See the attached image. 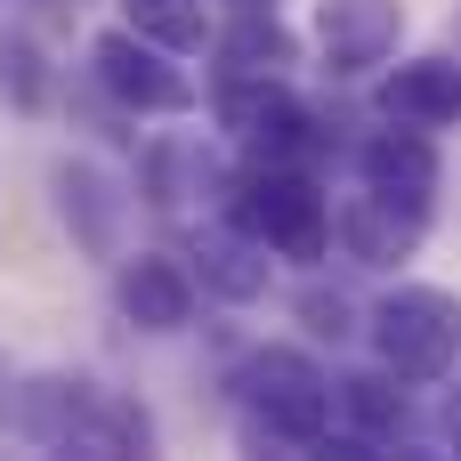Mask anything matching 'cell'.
<instances>
[{
    "label": "cell",
    "mask_w": 461,
    "mask_h": 461,
    "mask_svg": "<svg viewBox=\"0 0 461 461\" xmlns=\"http://www.w3.org/2000/svg\"><path fill=\"white\" fill-rule=\"evenodd\" d=\"M211 105H219V130L251 154V170H308L324 154V130L292 97V81H243V89H219Z\"/></svg>",
    "instance_id": "4"
},
{
    "label": "cell",
    "mask_w": 461,
    "mask_h": 461,
    "mask_svg": "<svg viewBox=\"0 0 461 461\" xmlns=\"http://www.w3.org/2000/svg\"><path fill=\"white\" fill-rule=\"evenodd\" d=\"M405 41V0H316V57L332 81L381 73Z\"/></svg>",
    "instance_id": "7"
},
{
    "label": "cell",
    "mask_w": 461,
    "mask_h": 461,
    "mask_svg": "<svg viewBox=\"0 0 461 461\" xmlns=\"http://www.w3.org/2000/svg\"><path fill=\"white\" fill-rule=\"evenodd\" d=\"M397 461H446V454H397Z\"/></svg>",
    "instance_id": "24"
},
{
    "label": "cell",
    "mask_w": 461,
    "mask_h": 461,
    "mask_svg": "<svg viewBox=\"0 0 461 461\" xmlns=\"http://www.w3.org/2000/svg\"><path fill=\"white\" fill-rule=\"evenodd\" d=\"M97 405H105L97 381H81V373H32V381H16L0 397V429L24 438V446H65Z\"/></svg>",
    "instance_id": "9"
},
{
    "label": "cell",
    "mask_w": 461,
    "mask_h": 461,
    "mask_svg": "<svg viewBox=\"0 0 461 461\" xmlns=\"http://www.w3.org/2000/svg\"><path fill=\"white\" fill-rule=\"evenodd\" d=\"M332 243L357 267H397V259L421 251V219H405V211H389L373 194H348V203H332Z\"/></svg>",
    "instance_id": "12"
},
{
    "label": "cell",
    "mask_w": 461,
    "mask_h": 461,
    "mask_svg": "<svg viewBox=\"0 0 461 461\" xmlns=\"http://www.w3.org/2000/svg\"><path fill=\"white\" fill-rule=\"evenodd\" d=\"M0 97H8L16 113L49 105V65H41V49H32L24 32H8V41H0Z\"/></svg>",
    "instance_id": "18"
},
{
    "label": "cell",
    "mask_w": 461,
    "mask_h": 461,
    "mask_svg": "<svg viewBox=\"0 0 461 461\" xmlns=\"http://www.w3.org/2000/svg\"><path fill=\"white\" fill-rule=\"evenodd\" d=\"M122 32H138V41H146V49H162L170 65H178V57H194V49L211 41V24H203V8H194V0H178V8H130V24H122Z\"/></svg>",
    "instance_id": "17"
},
{
    "label": "cell",
    "mask_w": 461,
    "mask_h": 461,
    "mask_svg": "<svg viewBox=\"0 0 461 461\" xmlns=\"http://www.w3.org/2000/svg\"><path fill=\"white\" fill-rule=\"evenodd\" d=\"M227 8H235V16H276L284 0H227Z\"/></svg>",
    "instance_id": "22"
},
{
    "label": "cell",
    "mask_w": 461,
    "mask_h": 461,
    "mask_svg": "<svg viewBox=\"0 0 461 461\" xmlns=\"http://www.w3.org/2000/svg\"><path fill=\"white\" fill-rule=\"evenodd\" d=\"M49 186H57V219H65V235L89 251V259H122V227H130V194L89 162V154H65L57 170H49Z\"/></svg>",
    "instance_id": "8"
},
{
    "label": "cell",
    "mask_w": 461,
    "mask_h": 461,
    "mask_svg": "<svg viewBox=\"0 0 461 461\" xmlns=\"http://www.w3.org/2000/svg\"><path fill=\"white\" fill-rule=\"evenodd\" d=\"M357 178H365V194L373 203H389V211H405V219H421L429 227V203H438V186H446V162H438V146L421 138V130H373L365 146H357Z\"/></svg>",
    "instance_id": "6"
},
{
    "label": "cell",
    "mask_w": 461,
    "mask_h": 461,
    "mask_svg": "<svg viewBox=\"0 0 461 461\" xmlns=\"http://www.w3.org/2000/svg\"><path fill=\"white\" fill-rule=\"evenodd\" d=\"M332 397L357 413V438H373V446L405 429V389L389 373H348V381H332Z\"/></svg>",
    "instance_id": "16"
},
{
    "label": "cell",
    "mask_w": 461,
    "mask_h": 461,
    "mask_svg": "<svg viewBox=\"0 0 461 461\" xmlns=\"http://www.w3.org/2000/svg\"><path fill=\"white\" fill-rule=\"evenodd\" d=\"M381 113L397 130H461V57L429 49V57H397L381 73Z\"/></svg>",
    "instance_id": "10"
},
{
    "label": "cell",
    "mask_w": 461,
    "mask_h": 461,
    "mask_svg": "<svg viewBox=\"0 0 461 461\" xmlns=\"http://www.w3.org/2000/svg\"><path fill=\"white\" fill-rule=\"evenodd\" d=\"M243 243L276 251V259H324L332 251V194L308 170H243L227 178V219Z\"/></svg>",
    "instance_id": "1"
},
{
    "label": "cell",
    "mask_w": 461,
    "mask_h": 461,
    "mask_svg": "<svg viewBox=\"0 0 461 461\" xmlns=\"http://www.w3.org/2000/svg\"><path fill=\"white\" fill-rule=\"evenodd\" d=\"M235 389H243L251 429H267V438L316 446L332 429V381H324V365L308 348H251L243 373H235Z\"/></svg>",
    "instance_id": "3"
},
{
    "label": "cell",
    "mask_w": 461,
    "mask_h": 461,
    "mask_svg": "<svg viewBox=\"0 0 461 461\" xmlns=\"http://www.w3.org/2000/svg\"><path fill=\"white\" fill-rule=\"evenodd\" d=\"M138 178H146V203H154V211H186L194 194H211V186H219V178H211L203 138H154V146H146V162H138Z\"/></svg>",
    "instance_id": "15"
},
{
    "label": "cell",
    "mask_w": 461,
    "mask_h": 461,
    "mask_svg": "<svg viewBox=\"0 0 461 461\" xmlns=\"http://www.w3.org/2000/svg\"><path fill=\"white\" fill-rule=\"evenodd\" d=\"M89 73H97V89H105L122 113H194L186 65H170L162 49H146V41L122 32V24H105V32L89 41Z\"/></svg>",
    "instance_id": "5"
},
{
    "label": "cell",
    "mask_w": 461,
    "mask_h": 461,
    "mask_svg": "<svg viewBox=\"0 0 461 461\" xmlns=\"http://www.w3.org/2000/svg\"><path fill=\"white\" fill-rule=\"evenodd\" d=\"M186 284H203V292L227 300V308H251V300H267V251L243 243L235 227H203V235H194V267H186Z\"/></svg>",
    "instance_id": "14"
},
{
    "label": "cell",
    "mask_w": 461,
    "mask_h": 461,
    "mask_svg": "<svg viewBox=\"0 0 461 461\" xmlns=\"http://www.w3.org/2000/svg\"><path fill=\"white\" fill-rule=\"evenodd\" d=\"M446 438H454V454H461V389L446 397Z\"/></svg>",
    "instance_id": "21"
},
{
    "label": "cell",
    "mask_w": 461,
    "mask_h": 461,
    "mask_svg": "<svg viewBox=\"0 0 461 461\" xmlns=\"http://www.w3.org/2000/svg\"><path fill=\"white\" fill-rule=\"evenodd\" d=\"M365 332H373V357H381L389 381H446L461 365V292L397 284V292L373 300Z\"/></svg>",
    "instance_id": "2"
},
{
    "label": "cell",
    "mask_w": 461,
    "mask_h": 461,
    "mask_svg": "<svg viewBox=\"0 0 461 461\" xmlns=\"http://www.w3.org/2000/svg\"><path fill=\"white\" fill-rule=\"evenodd\" d=\"M308 461H389L373 438H357V429H324L316 446H308Z\"/></svg>",
    "instance_id": "19"
},
{
    "label": "cell",
    "mask_w": 461,
    "mask_h": 461,
    "mask_svg": "<svg viewBox=\"0 0 461 461\" xmlns=\"http://www.w3.org/2000/svg\"><path fill=\"white\" fill-rule=\"evenodd\" d=\"M113 308L138 332H186L194 324V284L170 251H122L113 259Z\"/></svg>",
    "instance_id": "11"
},
{
    "label": "cell",
    "mask_w": 461,
    "mask_h": 461,
    "mask_svg": "<svg viewBox=\"0 0 461 461\" xmlns=\"http://www.w3.org/2000/svg\"><path fill=\"white\" fill-rule=\"evenodd\" d=\"M0 461H8V454H0Z\"/></svg>",
    "instance_id": "25"
},
{
    "label": "cell",
    "mask_w": 461,
    "mask_h": 461,
    "mask_svg": "<svg viewBox=\"0 0 461 461\" xmlns=\"http://www.w3.org/2000/svg\"><path fill=\"white\" fill-rule=\"evenodd\" d=\"M130 8H178V0H130Z\"/></svg>",
    "instance_id": "23"
},
{
    "label": "cell",
    "mask_w": 461,
    "mask_h": 461,
    "mask_svg": "<svg viewBox=\"0 0 461 461\" xmlns=\"http://www.w3.org/2000/svg\"><path fill=\"white\" fill-rule=\"evenodd\" d=\"M300 316H308V332H324V340H340V332H348V300H340V292H308V300H300Z\"/></svg>",
    "instance_id": "20"
},
{
    "label": "cell",
    "mask_w": 461,
    "mask_h": 461,
    "mask_svg": "<svg viewBox=\"0 0 461 461\" xmlns=\"http://www.w3.org/2000/svg\"><path fill=\"white\" fill-rule=\"evenodd\" d=\"M211 49H219V89L284 81V73L300 65V41H292V24H284V16H235Z\"/></svg>",
    "instance_id": "13"
}]
</instances>
